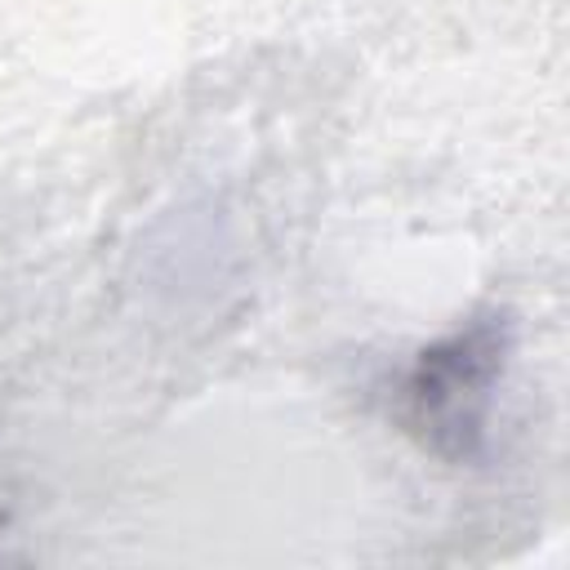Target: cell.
I'll return each mask as SVG.
<instances>
[{"label": "cell", "instance_id": "6da1fadb", "mask_svg": "<svg viewBox=\"0 0 570 570\" xmlns=\"http://www.w3.org/2000/svg\"><path fill=\"white\" fill-rule=\"evenodd\" d=\"M499 365H503L499 321H472L459 334L441 338L436 347L419 352L405 379L410 432L445 459H468L481 445Z\"/></svg>", "mask_w": 570, "mask_h": 570}]
</instances>
